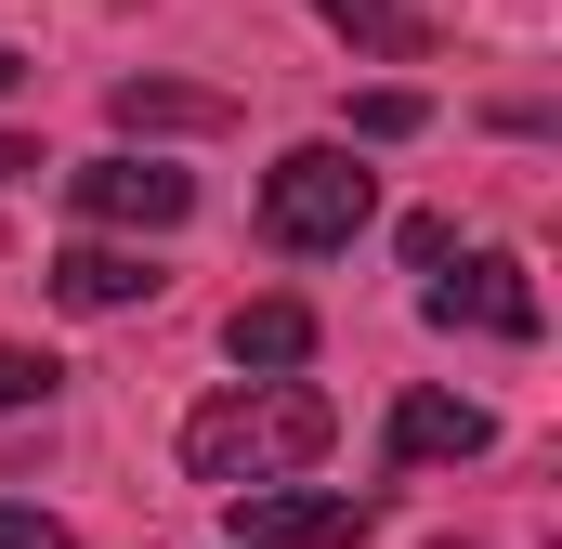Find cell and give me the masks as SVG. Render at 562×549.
<instances>
[{
    "instance_id": "cell-1",
    "label": "cell",
    "mask_w": 562,
    "mask_h": 549,
    "mask_svg": "<svg viewBox=\"0 0 562 549\" xmlns=\"http://www.w3.org/2000/svg\"><path fill=\"white\" fill-rule=\"evenodd\" d=\"M327 432H340V406L314 380H236L223 406L183 418V471L223 484V497H249V484H288L301 458H327Z\"/></svg>"
},
{
    "instance_id": "cell-2",
    "label": "cell",
    "mask_w": 562,
    "mask_h": 549,
    "mask_svg": "<svg viewBox=\"0 0 562 549\" xmlns=\"http://www.w3.org/2000/svg\"><path fill=\"white\" fill-rule=\"evenodd\" d=\"M380 223V170L353 157V144H288L276 170H262V236H276L288 262H327V249H353Z\"/></svg>"
},
{
    "instance_id": "cell-3",
    "label": "cell",
    "mask_w": 562,
    "mask_h": 549,
    "mask_svg": "<svg viewBox=\"0 0 562 549\" xmlns=\"http://www.w3.org/2000/svg\"><path fill=\"white\" fill-rule=\"evenodd\" d=\"M367 537H380V497L353 484H249L223 549H367Z\"/></svg>"
},
{
    "instance_id": "cell-4",
    "label": "cell",
    "mask_w": 562,
    "mask_h": 549,
    "mask_svg": "<svg viewBox=\"0 0 562 549\" xmlns=\"http://www.w3.org/2000/svg\"><path fill=\"white\" fill-rule=\"evenodd\" d=\"M66 197L105 236H170L196 210V170H170V157H92V170H66Z\"/></svg>"
},
{
    "instance_id": "cell-5",
    "label": "cell",
    "mask_w": 562,
    "mask_h": 549,
    "mask_svg": "<svg viewBox=\"0 0 562 549\" xmlns=\"http://www.w3.org/2000/svg\"><path fill=\"white\" fill-rule=\"evenodd\" d=\"M431 327H484V340H537V274L510 262V249H471L458 274H431L419 288Z\"/></svg>"
},
{
    "instance_id": "cell-6",
    "label": "cell",
    "mask_w": 562,
    "mask_h": 549,
    "mask_svg": "<svg viewBox=\"0 0 562 549\" xmlns=\"http://www.w3.org/2000/svg\"><path fill=\"white\" fill-rule=\"evenodd\" d=\"M497 445V406L471 393H406L393 406V471H445V458H484Z\"/></svg>"
},
{
    "instance_id": "cell-7",
    "label": "cell",
    "mask_w": 562,
    "mask_h": 549,
    "mask_svg": "<svg viewBox=\"0 0 562 549\" xmlns=\"http://www.w3.org/2000/svg\"><path fill=\"white\" fill-rule=\"evenodd\" d=\"M53 301L66 314H132V301H157V262L119 249V236H79V249H53Z\"/></svg>"
},
{
    "instance_id": "cell-8",
    "label": "cell",
    "mask_w": 562,
    "mask_h": 549,
    "mask_svg": "<svg viewBox=\"0 0 562 549\" xmlns=\"http://www.w3.org/2000/svg\"><path fill=\"white\" fill-rule=\"evenodd\" d=\"M223 354H236V367H262V380H288V367L314 354V301H236Z\"/></svg>"
},
{
    "instance_id": "cell-9",
    "label": "cell",
    "mask_w": 562,
    "mask_h": 549,
    "mask_svg": "<svg viewBox=\"0 0 562 549\" xmlns=\"http://www.w3.org/2000/svg\"><path fill=\"white\" fill-rule=\"evenodd\" d=\"M236 105L196 92V79H119V132H223Z\"/></svg>"
},
{
    "instance_id": "cell-10",
    "label": "cell",
    "mask_w": 562,
    "mask_h": 549,
    "mask_svg": "<svg viewBox=\"0 0 562 549\" xmlns=\"http://www.w3.org/2000/svg\"><path fill=\"white\" fill-rule=\"evenodd\" d=\"M406 132H431V92H406V79L353 92V144H406Z\"/></svg>"
},
{
    "instance_id": "cell-11",
    "label": "cell",
    "mask_w": 562,
    "mask_h": 549,
    "mask_svg": "<svg viewBox=\"0 0 562 549\" xmlns=\"http://www.w3.org/2000/svg\"><path fill=\"white\" fill-rule=\"evenodd\" d=\"M314 13H327L340 40H380V53H419V13H406V0H314Z\"/></svg>"
},
{
    "instance_id": "cell-12",
    "label": "cell",
    "mask_w": 562,
    "mask_h": 549,
    "mask_svg": "<svg viewBox=\"0 0 562 549\" xmlns=\"http://www.w3.org/2000/svg\"><path fill=\"white\" fill-rule=\"evenodd\" d=\"M53 406V354H26V340H0V418Z\"/></svg>"
},
{
    "instance_id": "cell-13",
    "label": "cell",
    "mask_w": 562,
    "mask_h": 549,
    "mask_svg": "<svg viewBox=\"0 0 562 549\" xmlns=\"http://www.w3.org/2000/svg\"><path fill=\"white\" fill-rule=\"evenodd\" d=\"M0 549H79L53 511H26V497H0Z\"/></svg>"
},
{
    "instance_id": "cell-14",
    "label": "cell",
    "mask_w": 562,
    "mask_h": 549,
    "mask_svg": "<svg viewBox=\"0 0 562 549\" xmlns=\"http://www.w3.org/2000/svg\"><path fill=\"white\" fill-rule=\"evenodd\" d=\"M13 170H40V144H26V132H0V183H13Z\"/></svg>"
},
{
    "instance_id": "cell-15",
    "label": "cell",
    "mask_w": 562,
    "mask_h": 549,
    "mask_svg": "<svg viewBox=\"0 0 562 549\" xmlns=\"http://www.w3.org/2000/svg\"><path fill=\"white\" fill-rule=\"evenodd\" d=\"M13 79H26V53H13V40H0V92H13Z\"/></svg>"
}]
</instances>
